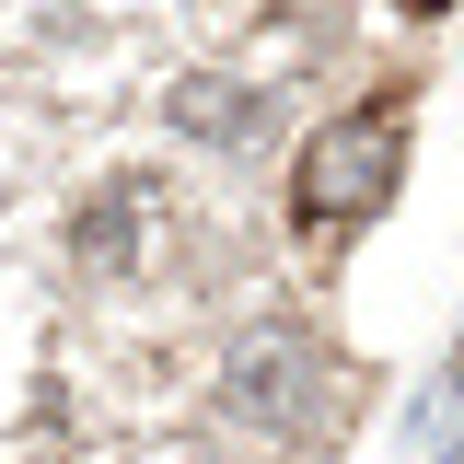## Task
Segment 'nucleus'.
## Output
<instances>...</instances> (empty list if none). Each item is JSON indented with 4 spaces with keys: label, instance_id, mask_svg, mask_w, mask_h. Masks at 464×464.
I'll list each match as a JSON object with an SVG mask.
<instances>
[{
    "label": "nucleus",
    "instance_id": "7ed1b4c3",
    "mask_svg": "<svg viewBox=\"0 0 464 464\" xmlns=\"http://www.w3.org/2000/svg\"><path fill=\"white\" fill-rule=\"evenodd\" d=\"M174 128L244 140V128H256V93H244V82H174Z\"/></svg>",
    "mask_w": 464,
    "mask_h": 464
},
{
    "label": "nucleus",
    "instance_id": "f257e3e1",
    "mask_svg": "<svg viewBox=\"0 0 464 464\" xmlns=\"http://www.w3.org/2000/svg\"><path fill=\"white\" fill-rule=\"evenodd\" d=\"M395 174H406V116H395V105H360V116H337V128L302 140L290 198H302V221H314V232H337V221H360V209H383Z\"/></svg>",
    "mask_w": 464,
    "mask_h": 464
},
{
    "label": "nucleus",
    "instance_id": "f03ea898",
    "mask_svg": "<svg viewBox=\"0 0 464 464\" xmlns=\"http://www.w3.org/2000/svg\"><path fill=\"white\" fill-rule=\"evenodd\" d=\"M302 395H314V348L302 337H256L244 360H232V418H302Z\"/></svg>",
    "mask_w": 464,
    "mask_h": 464
},
{
    "label": "nucleus",
    "instance_id": "20e7f679",
    "mask_svg": "<svg viewBox=\"0 0 464 464\" xmlns=\"http://www.w3.org/2000/svg\"><path fill=\"white\" fill-rule=\"evenodd\" d=\"M406 12H453V0H406Z\"/></svg>",
    "mask_w": 464,
    "mask_h": 464
}]
</instances>
